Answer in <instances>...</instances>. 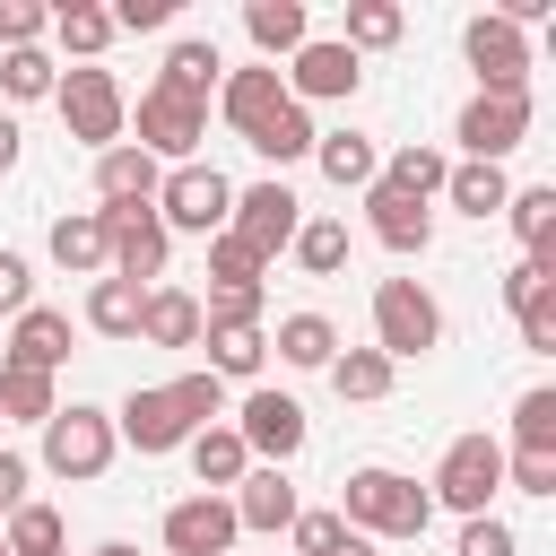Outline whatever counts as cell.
<instances>
[{"instance_id":"cell-1","label":"cell","mask_w":556,"mask_h":556,"mask_svg":"<svg viewBox=\"0 0 556 556\" xmlns=\"http://www.w3.org/2000/svg\"><path fill=\"white\" fill-rule=\"evenodd\" d=\"M339 521L365 530V539H426L434 504H426V486L400 478V469H348V486H339Z\"/></svg>"},{"instance_id":"cell-2","label":"cell","mask_w":556,"mask_h":556,"mask_svg":"<svg viewBox=\"0 0 556 556\" xmlns=\"http://www.w3.org/2000/svg\"><path fill=\"white\" fill-rule=\"evenodd\" d=\"M52 104H61V130H70V139H87L96 156H104V148H122V130H130V96H122V78H113V70H96V61L61 70Z\"/></svg>"},{"instance_id":"cell-3","label":"cell","mask_w":556,"mask_h":556,"mask_svg":"<svg viewBox=\"0 0 556 556\" xmlns=\"http://www.w3.org/2000/svg\"><path fill=\"white\" fill-rule=\"evenodd\" d=\"M226 217H235V182H226L217 165L191 156V165H174V174L156 182V226H165V235H200V243H208V235H226Z\"/></svg>"},{"instance_id":"cell-4","label":"cell","mask_w":556,"mask_h":556,"mask_svg":"<svg viewBox=\"0 0 556 556\" xmlns=\"http://www.w3.org/2000/svg\"><path fill=\"white\" fill-rule=\"evenodd\" d=\"M113 417L104 408H87V400H70V408H52L43 417V469L52 478H70V486H87V478H104L113 469Z\"/></svg>"},{"instance_id":"cell-5","label":"cell","mask_w":556,"mask_h":556,"mask_svg":"<svg viewBox=\"0 0 556 556\" xmlns=\"http://www.w3.org/2000/svg\"><path fill=\"white\" fill-rule=\"evenodd\" d=\"M495 486H504V443L495 434H452L443 460H434V478H426V504H452L460 521H478Z\"/></svg>"},{"instance_id":"cell-6","label":"cell","mask_w":556,"mask_h":556,"mask_svg":"<svg viewBox=\"0 0 556 556\" xmlns=\"http://www.w3.org/2000/svg\"><path fill=\"white\" fill-rule=\"evenodd\" d=\"M374 348H382L391 365L443 348V304H434L417 278H382V287H374Z\"/></svg>"},{"instance_id":"cell-7","label":"cell","mask_w":556,"mask_h":556,"mask_svg":"<svg viewBox=\"0 0 556 556\" xmlns=\"http://www.w3.org/2000/svg\"><path fill=\"white\" fill-rule=\"evenodd\" d=\"M460 52H469V70H478V96H530V35H521L513 17L478 9V17L460 26Z\"/></svg>"},{"instance_id":"cell-8","label":"cell","mask_w":556,"mask_h":556,"mask_svg":"<svg viewBox=\"0 0 556 556\" xmlns=\"http://www.w3.org/2000/svg\"><path fill=\"white\" fill-rule=\"evenodd\" d=\"M295 226H304V200L269 174V182H252V191H235V217H226V235L252 252V261H278L287 243H295Z\"/></svg>"},{"instance_id":"cell-9","label":"cell","mask_w":556,"mask_h":556,"mask_svg":"<svg viewBox=\"0 0 556 556\" xmlns=\"http://www.w3.org/2000/svg\"><path fill=\"white\" fill-rule=\"evenodd\" d=\"M104 217V278H122V287H148V278H165V252H174V235L156 226V208H96Z\"/></svg>"},{"instance_id":"cell-10","label":"cell","mask_w":556,"mask_h":556,"mask_svg":"<svg viewBox=\"0 0 556 556\" xmlns=\"http://www.w3.org/2000/svg\"><path fill=\"white\" fill-rule=\"evenodd\" d=\"M452 139L469 148V165H504L521 139H530V96H469Z\"/></svg>"},{"instance_id":"cell-11","label":"cell","mask_w":556,"mask_h":556,"mask_svg":"<svg viewBox=\"0 0 556 556\" xmlns=\"http://www.w3.org/2000/svg\"><path fill=\"white\" fill-rule=\"evenodd\" d=\"M235 443H243L252 460L287 469V460L304 452V408H295L287 391H243V408H235Z\"/></svg>"},{"instance_id":"cell-12","label":"cell","mask_w":556,"mask_h":556,"mask_svg":"<svg viewBox=\"0 0 556 556\" xmlns=\"http://www.w3.org/2000/svg\"><path fill=\"white\" fill-rule=\"evenodd\" d=\"M278 78H287V96H295V104H339V96H356L365 61H356L339 35H313V43H304V52H295Z\"/></svg>"},{"instance_id":"cell-13","label":"cell","mask_w":556,"mask_h":556,"mask_svg":"<svg viewBox=\"0 0 556 556\" xmlns=\"http://www.w3.org/2000/svg\"><path fill=\"white\" fill-rule=\"evenodd\" d=\"M200 130H208V104H182V96L148 87V96H139V139H130V148H148L156 165H191Z\"/></svg>"},{"instance_id":"cell-14","label":"cell","mask_w":556,"mask_h":556,"mask_svg":"<svg viewBox=\"0 0 556 556\" xmlns=\"http://www.w3.org/2000/svg\"><path fill=\"white\" fill-rule=\"evenodd\" d=\"M235 504L226 495H182L165 504V556H235Z\"/></svg>"},{"instance_id":"cell-15","label":"cell","mask_w":556,"mask_h":556,"mask_svg":"<svg viewBox=\"0 0 556 556\" xmlns=\"http://www.w3.org/2000/svg\"><path fill=\"white\" fill-rule=\"evenodd\" d=\"M287 104H295V96H287V78H278L269 61H252V70H226V78H217V113H226L243 139H252V130H269Z\"/></svg>"},{"instance_id":"cell-16","label":"cell","mask_w":556,"mask_h":556,"mask_svg":"<svg viewBox=\"0 0 556 556\" xmlns=\"http://www.w3.org/2000/svg\"><path fill=\"white\" fill-rule=\"evenodd\" d=\"M113 434H122L130 452H182V443H191V426H182V408L165 400V382H156V391H130V400L113 408Z\"/></svg>"},{"instance_id":"cell-17","label":"cell","mask_w":556,"mask_h":556,"mask_svg":"<svg viewBox=\"0 0 556 556\" xmlns=\"http://www.w3.org/2000/svg\"><path fill=\"white\" fill-rule=\"evenodd\" d=\"M156 182H165V165L148 148H130V139L96 156V200L104 208H156Z\"/></svg>"},{"instance_id":"cell-18","label":"cell","mask_w":556,"mask_h":556,"mask_svg":"<svg viewBox=\"0 0 556 556\" xmlns=\"http://www.w3.org/2000/svg\"><path fill=\"white\" fill-rule=\"evenodd\" d=\"M243 35H252V52L278 70V61H295V52L313 43V17H304V0H243Z\"/></svg>"},{"instance_id":"cell-19","label":"cell","mask_w":556,"mask_h":556,"mask_svg":"<svg viewBox=\"0 0 556 556\" xmlns=\"http://www.w3.org/2000/svg\"><path fill=\"white\" fill-rule=\"evenodd\" d=\"M226 504H235V530H287V521L304 513V504H295V486H287V469H269V460H261V469H243Z\"/></svg>"},{"instance_id":"cell-20","label":"cell","mask_w":556,"mask_h":556,"mask_svg":"<svg viewBox=\"0 0 556 556\" xmlns=\"http://www.w3.org/2000/svg\"><path fill=\"white\" fill-rule=\"evenodd\" d=\"M365 226H374V243H391V252H426V243H434V208H426V200H400V191H382V182H365Z\"/></svg>"},{"instance_id":"cell-21","label":"cell","mask_w":556,"mask_h":556,"mask_svg":"<svg viewBox=\"0 0 556 556\" xmlns=\"http://www.w3.org/2000/svg\"><path fill=\"white\" fill-rule=\"evenodd\" d=\"M139 339H148V348H200V295L148 287V295H139Z\"/></svg>"},{"instance_id":"cell-22","label":"cell","mask_w":556,"mask_h":556,"mask_svg":"<svg viewBox=\"0 0 556 556\" xmlns=\"http://www.w3.org/2000/svg\"><path fill=\"white\" fill-rule=\"evenodd\" d=\"M70 356V313H52V304H26L17 313V330H9V365H26V374H52Z\"/></svg>"},{"instance_id":"cell-23","label":"cell","mask_w":556,"mask_h":556,"mask_svg":"<svg viewBox=\"0 0 556 556\" xmlns=\"http://www.w3.org/2000/svg\"><path fill=\"white\" fill-rule=\"evenodd\" d=\"M200 348H208V374H217V382H252L261 356H269L261 321H200Z\"/></svg>"},{"instance_id":"cell-24","label":"cell","mask_w":556,"mask_h":556,"mask_svg":"<svg viewBox=\"0 0 556 556\" xmlns=\"http://www.w3.org/2000/svg\"><path fill=\"white\" fill-rule=\"evenodd\" d=\"M226 78V61H217V43L208 35H182L174 52H165V70H156V87L165 96H182V104H208V87Z\"/></svg>"},{"instance_id":"cell-25","label":"cell","mask_w":556,"mask_h":556,"mask_svg":"<svg viewBox=\"0 0 556 556\" xmlns=\"http://www.w3.org/2000/svg\"><path fill=\"white\" fill-rule=\"evenodd\" d=\"M313 165H321L339 191H365V182L382 174V156H374V139H365V130H321V139H313Z\"/></svg>"},{"instance_id":"cell-26","label":"cell","mask_w":556,"mask_h":556,"mask_svg":"<svg viewBox=\"0 0 556 556\" xmlns=\"http://www.w3.org/2000/svg\"><path fill=\"white\" fill-rule=\"evenodd\" d=\"M443 174H452V156L417 139V148L382 156V174H374V182H382V191H400V200H443Z\"/></svg>"},{"instance_id":"cell-27","label":"cell","mask_w":556,"mask_h":556,"mask_svg":"<svg viewBox=\"0 0 556 556\" xmlns=\"http://www.w3.org/2000/svg\"><path fill=\"white\" fill-rule=\"evenodd\" d=\"M52 261L61 269H78V278H104V217L96 208H70V217H52Z\"/></svg>"},{"instance_id":"cell-28","label":"cell","mask_w":556,"mask_h":556,"mask_svg":"<svg viewBox=\"0 0 556 556\" xmlns=\"http://www.w3.org/2000/svg\"><path fill=\"white\" fill-rule=\"evenodd\" d=\"M269 348H278L287 365H304V374H330V356H339V330H330V313H287Z\"/></svg>"},{"instance_id":"cell-29","label":"cell","mask_w":556,"mask_h":556,"mask_svg":"<svg viewBox=\"0 0 556 556\" xmlns=\"http://www.w3.org/2000/svg\"><path fill=\"white\" fill-rule=\"evenodd\" d=\"M182 452H191V469H200V486H208V495H226V486H235V478L252 469V452L235 443V426H200V434H191Z\"/></svg>"},{"instance_id":"cell-30","label":"cell","mask_w":556,"mask_h":556,"mask_svg":"<svg viewBox=\"0 0 556 556\" xmlns=\"http://www.w3.org/2000/svg\"><path fill=\"white\" fill-rule=\"evenodd\" d=\"M443 200H452L460 217H504L513 182H504V165H452V174H443Z\"/></svg>"},{"instance_id":"cell-31","label":"cell","mask_w":556,"mask_h":556,"mask_svg":"<svg viewBox=\"0 0 556 556\" xmlns=\"http://www.w3.org/2000/svg\"><path fill=\"white\" fill-rule=\"evenodd\" d=\"M400 35H408V9H400V0H348V35H339V43H348L356 61L382 52V43H400Z\"/></svg>"},{"instance_id":"cell-32","label":"cell","mask_w":556,"mask_h":556,"mask_svg":"<svg viewBox=\"0 0 556 556\" xmlns=\"http://www.w3.org/2000/svg\"><path fill=\"white\" fill-rule=\"evenodd\" d=\"M287 252H295L304 278H339V269H348V226H339V217H304Z\"/></svg>"},{"instance_id":"cell-33","label":"cell","mask_w":556,"mask_h":556,"mask_svg":"<svg viewBox=\"0 0 556 556\" xmlns=\"http://www.w3.org/2000/svg\"><path fill=\"white\" fill-rule=\"evenodd\" d=\"M391 374H400V365H391L382 348H339V356H330V391H339V400H382Z\"/></svg>"},{"instance_id":"cell-34","label":"cell","mask_w":556,"mask_h":556,"mask_svg":"<svg viewBox=\"0 0 556 556\" xmlns=\"http://www.w3.org/2000/svg\"><path fill=\"white\" fill-rule=\"evenodd\" d=\"M504 217H513L521 252H556V182H530V191H513V200H504Z\"/></svg>"},{"instance_id":"cell-35","label":"cell","mask_w":556,"mask_h":556,"mask_svg":"<svg viewBox=\"0 0 556 556\" xmlns=\"http://www.w3.org/2000/svg\"><path fill=\"white\" fill-rule=\"evenodd\" d=\"M139 295H148V287L96 278V287H87V330H104V339H139Z\"/></svg>"},{"instance_id":"cell-36","label":"cell","mask_w":556,"mask_h":556,"mask_svg":"<svg viewBox=\"0 0 556 556\" xmlns=\"http://www.w3.org/2000/svg\"><path fill=\"white\" fill-rule=\"evenodd\" d=\"M61 400H52V374H26V365H0V426H43Z\"/></svg>"},{"instance_id":"cell-37","label":"cell","mask_w":556,"mask_h":556,"mask_svg":"<svg viewBox=\"0 0 556 556\" xmlns=\"http://www.w3.org/2000/svg\"><path fill=\"white\" fill-rule=\"evenodd\" d=\"M513 452H556V382H530L513 400Z\"/></svg>"},{"instance_id":"cell-38","label":"cell","mask_w":556,"mask_h":556,"mask_svg":"<svg viewBox=\"0 0 556 556\" xmlns=\"http://www.w3.org/2000/svg\"><path fill=\"white\" fill-rule=\"evenodd\" d=\"M52 35H61V52L96 61V52L113 43V17H104V9H87V0H61V9H52Z\"/></svg>"},{"instance_id":"cell-39","label":"cell","mask_w":556,"mask_h":556,"mask_svg":"<svg viewBox=\"0 0 556 556\" xmlns=\"http://www.w3.org/2000/svg\"><path fill=\"white\" fill-rule=\"evenodd\" d=\"M0 87H9L17 104H35V96H52V87H61V70H52V52H43V43H17V52H0Z\"/></svg>"},{"instance_id":"cell-40","label":"cell","mask_w":556,"mask_h":556,"mask_svg":"<svg viewBox=\"0 0 556 556\" xmlns=\"http://www.w3.org/2000/svg\"><path fill=\"white\" fill-rule=\"evenodd\" d=\"M165 400H174V408H182V426H191V434H200V426H217V417H226V382H217V374H208V365H200V374H174V382H165Z\"/></svg>"},{"instance_id":"cell-41","label":"cell","mask_w":556,"mask_h":556,"mask_svg":"<svg viewBox=\"0 0 556 556\" xmlns=\"http://www.w3.org/2000/svg\"><path fill=\"white\" fill-rule=\"evenodd\" d=\"M0 539H9V556H61V513L52 504H17L0 521Z\"/></svg>"},{"instance_id":"cell-42","label":"cell","mask_w":556,"mask_h":556,"mask_svg":"<svg viewBox=\"0 0 556 556\" xmlns=\"http://www.w3.org/2000/svg\"><path fill=\"white\" fill-rule=\"evenodd\" d=\"M313 139H321V130H313V113H304V104H287L269 130H252V148H261L269 165H295V156H313Z\"/></svg>"},{"instance_id":"cell-43","label":"cell","mask_w":556,"mask_h":556,"mask_svg":"<svg viewBox=\"0 0 556 556\" xmlns=\"http://www.w3.org/2000/svg\"><path fill=\"white\" fill-rule=\"evenodd\" d=\"M547 287H556V252H521V261L504 269V304H513V313H530Z\"/></svg>"},{"instance_id":"cell-44","label":"cell","mask_w":556,"mask_h":556,"mask_svg":"<svg viewBox=\"0 0 556 556\" xmlns=\"http://www.w3.org/2000/svg\"><path fill=\"white\" fill-rule=\"evenodd\" d=\"M261 269H269V261H252L235 235H208V278H217V287H261Z\"/></svg>"},{"instance_id":"cell-45","label":"cell","mask_w":556,"mask_h":556,"mask_svg":"<svg viewBox=\"0 0 556 556\" xmlns=\"http://www.w3.org/2000/svg\"><path fill=\"white\" fill-rule=\"evenodd\" d=\"M504 486H521V495H556V452H504Z\"/></svg>"},{"instance_id":"cell-46","label":"cell","mask_w":556,"mask_h":556,"mask_svg":"<svg viewBox=\"0 0 556 556\" xmlns=\"http://www.w3.org/2000/svg\"><path fill=\"white\" fill-rule=\"evenodd\" d=\"M52 26V9L43 0H0V52H17V43H35Z\"/></svg>"},{"instance_id":"cell-47","label":"cell","mask_w":556,"mask_h":556,"mask_svg":"<svg viewBox=\"0 0 556 556\" xmlns=\"http://www.w3.org/2000/svg\"><path fill=\"white\" fill-rule=\"evenodd\" d=\"M104 17H113V35H156V26H174V0H113Z\"/></svg>"},{"instance_id":"cell-48","label":"cell","mask_w":556,"mask_h":556,"mask_svg":"<svg viewBox=\"0 0 556 556\" xmlns=\"http://www.w3.org/2000/svg\"><path fill=\"white\" fill-rule=\"evenodd\" d=\"M287 530H295V556H330V547L348 539V521H339V513H295Z\"/></svg>"},{"instance_id":"cell-49","label":"cell","mask_w":556,"mask_h":556,"mask_svg":"<svg viewBox=\"0 0 556 556\" xmlns=\"http://www.w3.org/2000/svg\"><path fill=\"white\" fill-rule=\"evenodd\" d=\"M460 556H521V539L495 513H478V521H460Z\"/></svg>"},{"instance_id":"cell-50","label":"cell","mask_w":556,"mask_h":556,"mask_svg":"<svg viewBox=\"0 0 556 556\" xmlns=\"http://www.w3.org/2000/svg\"><path fill=\"white\" fill-rule=\"evenodd\" d=\"M261 304H269L261 287H217V295L200 304V321H261Z\"/></svg>"},{"instance_id":"cell-51","label":"cell","mask_w":556,"mask_h":556,"mask_svg":"<svg viewBox=\"0 0 556 556\" xmlns=\"http://www.w3.org/2000/svg\"><path fill=\"white\" fill-rule=\"evenodd\" d=\"M521 321V348H539V356H556V287L530 304V313H513Z\"/></svg>"},{"instance_id":"cell-52","label":"cell","mask_w":556,"mask_h":556,"mask_svg":"<svg viewBox=\"0 0 556 556\" xmlns=\"http://www.w3.org/2000/svg\"><path fill=\"white\" fill-rule=\"evenodd\" d=\"M26 304H35V278L17 252H0V313H26Z\"/></svg>"},{"instance_id":"cell-53","label":"cell","mask_w":556,"mask_h":556,"mask_svg":"<svg viewBox=\"0 0 556 556\" xmlns=\"http://www.w3.org/2000/svg\"><path fill=\"white\" fill-rule=\"evenodd\" d=\"M26 478H35V469H26L17 452H0V521H9L17 504H26Z\"/></svg>"},{"instance_id":"cell-54","label":"cell","mask_w":556,"mask_h":556,"mask_svg":"<svg viewBox=\"0 0 556 556\" xmlns=\"http://www.w3.org/2000/svg\"><path fill=\"white\" fill-rule=\"evenodd\" d=\"M17 165V113H0V174Z\"/></svg>"},{"instance_id":"cell-55","label":"cell","mask_w":556,"mask_h":556,"mask_svg":"<svg viewBox=\"0 0 556 556\" xmlns=\"http://www.w3.org/2000/svg\"><path fill=\"white\" fill-rule=\"evenodd\" d=\"M330 556H374V539H365V530H348V539H339Z\"/></svg>"},{"instance_id":"cell-56","label":"cell","mask_w":556,"mask_h":556,"mask_svg":"<svg viewBox=\"0 0 556 556\" xmlns=\"http://www.w3.org/2000/svg\"><path fill=\"white\" fill-rule=\"evenodd\" d=\"M96 556H139V547H122V539H104V547H96Z\"/></svg>"},{"instance_id":"cell-57","label":"cell","mask_w":556,"mask_h":556,"mask_svg":"<svg viewBox=\"0 0 556 556\" xmlns=\"http://www.w3.org/2000/svg\"><path fill=\"white\" fill-rule=\"evenodd\" d=\"M0 556H9V539H0Z\"/></svg>"}]
</instances>
